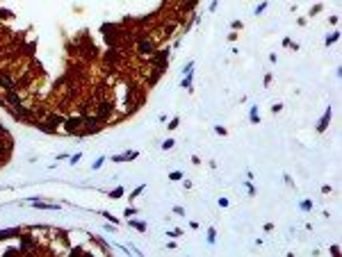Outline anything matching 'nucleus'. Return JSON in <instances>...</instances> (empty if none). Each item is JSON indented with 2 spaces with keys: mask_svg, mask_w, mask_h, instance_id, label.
<instances>
[{
  "mask_svg": "<svg viewBox=\"0 0 342 257\" xmlns=\"http://www.w3.org/2000/svg\"><path fill=\"white\" fill-rule=\"evenodd\" d=\"M331 121V109H328L326 114H324V118L319 121V125H317V132H324V128H326V123Z\"/></svg>",
  "mask_w": 342,
  "mask_h": 257,
  "instance_id": "nucleus-1",
  "label": "nucleus"
},
{
  "mask_svg": "<svg viewBox=\"0 0 342 257\" xmlns=\"http://www.w3.org/2000/svg\"><path fill=\"white\" fill-rule=\"evenodd\" d=\"M7 100H9V103L14 105V107H21V98L16 96L14 91H9V93H7Z\"/></svg>",
  "mask_w": 342,
  "mask_h": 257,
  "instance_id": "nucleus-2",
  "label": "nucleus"
},
{
  "mask_svg": "<svg viewBox=\"0 0 342 257\" xmlns=\"http://www.w3.org/2000/svg\"><path fill=\"white\" fill-rule=\"evenodd\" d=\"M139 50L141 52H150V50H153V43H150V41H139Z\"/></svg>",
  "mask_w": 342,
  "mask_h": 257,
  "instance_id": "nucleus-3",
  "label": "nucleus"
},
{
  "mask_svg": "<svg viewBox=\"0 0 342 257\" xmlns=\"http://www.w3.org/2000/svg\"><path fill=\"white\" fill-rule=\"evenodd\" d=\"M337 36H340V34H337V32H333L331 36H326V46H331V43H335V41H337Z\"/></svg>",
  "mask_w": 342,
  "mask_h": 257,
  "instance_id": "nucleus-4",
  "label": "nucleus"
},
{
  "mask_svg": "<svg viewBox=\"0 0 342 257\" xmlns=\"http://www.w3.org/2000/svg\"><path fill=\"white\" fill-rule=\"evenodd\" d=\"M0 82H2V87H7V89H11V87H14V82H11L9 77H0Z\"/></svg>",
  "mask_w": 342,
  "mask_h": 257,
  "instance_id": "nucleus-5",
  "label": "nucleus"
},
{
  "mask_svg": "<svg viewBox=\"0 0 342 257\" xmlns=\"http://www.w3.org/2000/svg\"><path fill=\"white\" fill-rule=\"evenodd\" d=\"M251 121H253V123L260 121V118H258V107H251Z\"/></svg>",
  "mask_w": 342,
  "mask_h": 257,
  "instance_id": "nucleus-6",
  "label": "nucleus"
},
{
  "mask_svg": "<svg viewBox=\"0 0 342 257\" xmlns=\"http://www.w3.org/2000/svg\"><path fill=\"white\" fill-rule=\"evenodd\" d=\"M103 162H105V157H98V159L93 162V166H91V169H93V171H98L100 166H103Z\"/></svg>",
  "mask_w": 342,
  "mask_h": 257,
  "instance_id": "nucleus-7",
  "label": "nucleus"
},
{
  "mask_svg": "<svg viewBox=\"0 0 342 257\" xmlns=\"http://www.w3.org/2000/svg\"><path fill=\"white\" fill-rule=\"evenodd\" d=\"M130 223V225H135L137 228V230H141V232H146V225H144V223H137V221H128Z\"/></svg>",
  "mask_w": 342,
  "mask_h": 257,
  "instance_id": "nucleus-8",
  "label": "nucleus"
},
{
  "mask_svg": "<svg viewBox=\"0 0 342 257\" xmlns=\"http://www.w3.org/2000/svg\"><path fill=\"white\" fill-rule=\"evenodd\" d=\"M207 243H214V228L207 230Z\"/></svg>",
  "mask_w": 342,
  "mask_h": 257,
  "instance_id": "nucleus-9",
  "label": "nucleus"
},
{
  "mask_svg": "<svg viewBox=\"0 0 342 257\" xmlns=\"http://www.w3.org/2000/svg\"><path fill=\"white\" fill-rule=\"evenodd\" d=\"M173 144H176L173 139H166L164 144H162V148H164V150H169V148H173Z\"/></svg>",
  "mask_w": 342,
  "mask_h": 257,
  "instance_id": "nucleus-10",
  "label": "nucleus"
},
{
  "mask_svg": "<svg viewBox=\"0 0 342 257\" xmlns=\"http://www.w3.org/2000/svg\"><path fill=\"white\" fill-rule=\"evenodd\" d=\"M301 209H303V212L312 209V203H310V200H303V203H301Z\"/></svg>",
  "mask_w": 342,
  "mask_h": 257,
  "instance_id": "nucleus-11",
  "label": "nucleus"
},
{
  "mask_svg": "<svg viewBox=\"0 0 342 257\" xmlns=\"http://www.w3.org/2000/svg\"><path fill=\"white\" fill-rule=\"evenodd\" d=\"M169 178H171V180H180V178H182V173H180V171H173V173H171Z\"/></svg>",
  "mask_w": 342,
  "mask_h": 257,
  "instance_id": "nucleus-12",
  "label": "nucleus"
},
{
  "mask_svg": "<svg viewBox=\"0 0 342 257\" xmlns=\"http://www.w3.org/2000/svg\"><path fill=\"white\" fill-rule=\"evenodd\" d=\"M80 157H82L80 153H78V155H73V157H71V166H73V164H78V162H80Z\"/></svg>",
  "mask_w": 342,
  "mask_h": 257,
  "instance_id": "nucleus-13",
  "label": "nucleus"
},
{
  "mask_svg": "<svg viewBox=\"0 0 342 257\" xmlns=\"http://www.w3.org/2000/svg\"><path fill=\"white\" fill-rule=\"evenodd\" d=\"M121 194H123V189H121V187H119V189H114V191H112V196H114V198H116V196H121Z\"/></svg>",
  "mask_w": 342,
  "mask_h": 257,
  "instance_id": "nucleus-14",
  "label": "nucleus"
}]
</instances>
